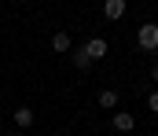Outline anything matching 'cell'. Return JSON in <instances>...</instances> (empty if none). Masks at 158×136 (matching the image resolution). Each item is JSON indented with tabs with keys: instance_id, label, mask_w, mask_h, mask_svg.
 <instances>
[{
	"instance_id": "9",
	"label": "cell",
	"mask_w": 158,
	"mask_h": 136,
	"mask_svg": "<svg viewBox=\"0 0 158 136\" xmlns=\"http://www.w3.org/2000/svg\"><path fill=\"white\" fill-rule=\"evenodd\" d=\"M147 107H151V110H155V114H158V89L151 92V96H147Z\"/></svg>"
},
{
	"instance_id": "8",
	"label": "cell",
	"mask_w": 158,
	"mask_h": 136,
	"mask_svg": "<svg viewBox=\"0 0 158 136\" xmlns=\"http://www.w3.org/2000/svg\"><path fill=\"white\" fill-rule=\"evenodd\" d=\"M52 48H55V52H70V33H66V30H59V33L52 37Z\"/></svg>"
},
{
	"instance_id": "5",
	"label": "cell",
	"mask_w": 158,
	"mask_h": 136,
	"mask_svg": "<svg viewBox=\"0 0 158 136\" xmlns=\"http://www.w3.org/2000/svg\"><path fill=\"white\" fill-rule=\"evenodd\" d=\"M11 118H15V125H19V129H30V125H33V110H30V107H19Z\"/></svg>"
},
{
	"instance_id": "7",
	"label": "cell",
	"mask_w": 158,
	"mask_h": 136,
	"mask_svg": "<svg viewBox=\"0 0 158 136\" xmlns=\"http://www.w3.org/2000/svg\"><path fill=\"white\" fill-rule=\"evenodd\" d=\"M70 59H74V66H77V70H88V66H92V55H88L85 48H74V55H70Z\"/></svg>"
},
{
	"instance_id": "3",
	"label": "cell",
	"mask_w": 158,
	"mask_h": 136,
	"mask_svg": "<svg viewBox=\"0 0 158 136\" xmlns=\"http://www.w3.org/2000/svg\"><path fill=\"white\" fill-rule=\"evenodd\" d=\"M85 52H88V55H92V63H96V59H103V55H107V41H103V37H88Z\"/></svg>"
},
{
	"instance_id": "6",
	"label": "cell",
	"mask_w": 158,
	"mask_h": 136,
	"mask_svg": "<svg viewBox=\"0 0 158 136\" xmlns=\"http://www.w3.org/2000/svg\"><path fill=\"white\" fill-rule=\"evenodd\" d=\"M99 107H103V110H114V107H118V92H114V89H103V92H99Z\"/></svg>"
},
{
	"instance_id": "1",
	"label": "cell",
	"mask_w": 158,
	"mask_h": 136,
	"mask_svg": "<svg viewBox=\"0 0 158 136\" xmlns=\"http://www.w3.org/2000/svg\"><path fill=\"white\" fill-rule=\"evenodd\" d=\"M136 41H140L143 52H158V22H143L136 30Z\"/></svg>"
},
{
	"instance_id": "10",
	"label": "cell",
	"mask_w": 158,
	"mask_h": 136,
	"mask_svg": "<svg viewBox=\"0 0 158 136\" xmlns=\"http://www.w3.org/2000/svg\"><path fill=\"white\" fill-rule=\"evenodd\" d=\"M151 77H155V81H158V63H155V66H151Z\"/></svg>"
},
{
	"instance_id": "2",
	"label": "cell",
	"mask_w": 158,
	"mask_h": 136,
	"mask_svg": "<svg viewBox=\"0 0 158 136\" xmlns=\"http://www.w3.org/2000/svg\"><path fill=\"white\" fill-rule=\"evenodd\" d=\"M110 122H114V129H118V133H132V129H136V118H132L129 110H118Z\"/></svg>"
},
{
	"instance_id": "11",
	"label": "cell",
	"mask_w": 158,
	"mask_h": 136,
	"mask_svg": "<svg viewBox=\"0 0 158 136\" xmlns=\"http://www.w3.org/2000/svg\"><path fill=\"white\" fill-rule=\"evenodd\" d=\"M7 136H19V133H7Z\"/></svg>"
},
{
	"instance_id": "4",
	"label": "cell",
	"mask_w": 158,
	"mask_h": 136,
	"mask_svg": "<svg viewBox=\"0 0 158 136\" xmlns=\"http://www.w3.org/2000/svg\"><path fill=\"white\" fill-rule=\"evenodd\" d=\"M125 4H129V0H103V15H107V19H121V15H125Z\"/></svg>"
}]
</instances>
